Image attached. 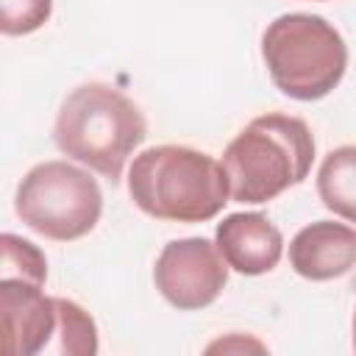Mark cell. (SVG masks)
<instances>
[{
    "label": "cell",
    "instance_id": "1",
    "mask_svg": "<svg viewBox=\"0 0 356 356\" xmlns=\"http://www.w3.org/2000/svg\"><path fill=\"white\" fill-rule=\"evenodd\" d=\"M128 195L139 211L164 222H206L231 200L222 161L186 145H156L134 156Z\"/></svg>",
    "mask_w": 356,
    "mask_h": 356
},
{
    "label": "cell",
    "instance_id": "2",
    "mask_svg": "<svg viewBox=\"0 0 356 356\" xmlns=\"http://www.w3.org/2000/svg\"><path fill=\"white\" fill-rule=\"evenodd\" d=\"M145 136L147 122L142 108L125 92L100 81L72 89L53 125L56 147L111 184L122 178L131 153L145 142Z\"/></svg>",
    "mask_w": 356,
    "mask_h": 356
},
{
    "label": "cell",
    "instance_id": "3",
    "mask_svg": "<svg viewBox=\"0 0 356 356\" xmlns=\"http://www.w3.org/2000/svg\"><path fill=\"white\" fill-rule=\"evenodd\" d=\"M314 161V136L300 117L261 114L250 120L225 147L222 170L231 200L267 203L298 186Z\"/></svg>",
    "mask_w": 356,
    "mask_h": 356
},
{
    "label": "cell",
    "instance_id": "4",
    "mask_svg": "<svg viewBox=\"0 0 356 356\" xmlns=\"http://www.w3.org/2000/svg\"><path fill=\"white\" fill-rule=\"evenodd\" d=\"M261 58L275 89L312 103L331 95L348 70L342 33L320 14H281L261 33Z\"/></svg>",
    "mask_w": 356,
    "mask_h": 356
},
{
    "label": "cell",
    "instance_id": "5",
    "mask_svg": "<svg viewBox=\"0 0 356 356\" xmlns=\"http://www.w3.org/2000/svg\"><path fill=\"white\" fill-rule=\"evenodd\" d=\"M17 217L44 239L72 242L86 236L103 214L97 181L61 159L33 164L14 195Z\"/></svg>",
    "mask_w": 356,
    "mask_h": 356
},
{
    "label": "cell",
    "instance_id": "6",
    "mask_svg": "<svg viewBox=\"0 0 356 356\" xmlns=\"http://www.w3.org/2000/svg\"><path fill=\"white\" fill-rule=\"evenodd\" d=\"M228 270L231 267L214 242L203 236H186L161 248L153 264V284L170 306L195 312L211 306L222 295Z\"/></svg>",
    "mask_w": 356,
    "mask_h": 356
},
{
    "label": "cell",
    "instance_id": "7",
    "mask_svg": "<svg viewBox=\"0 0 356 356\" xmlns=\"http://www.w3.org/2000/svg\"><path fill=\"white\" fill-rule=\"evenodd\" d=\"M0 320L3 353L33 356L56 337V298L44 295L42 284L22 278H0Z\"/></svg>",
    "mask_w": 356,
    "mask_h": 356
},
{
    "label": "cell",
    "instance_id": "8",
    "mask_svg": "<svg viewBox=\"0 0 356 356\" xmlns=\"http://www.w3.org/2000/svg\"><path fill=\"white\" fill-rule=\"evenodd\" d=\"M214 245L239 275L273 273L284 256L281 231L259 211H236L222 217L214 231Z\"/></svg>",
    "mask_w": 356,
    "mask_h": 356
},
{
    "label": "cell",
    "instance_id": "9",
    "mask_svg": "<svg viewBox=\"0 0 356 356\" xmlns=\"http://www.w3.org/2000/svg\"><path fill=\"white\" fill-rule=\"evenodd\" d=\"M289 267L306 281H331L356 267V228L334 220L303 225L289 242Z\"/></svg>",
    "mask_w": 356,
    "mask_h": 356
},
{
    "label": "cell",
    "instance_id": "10",
    "mask_svg": "<svg viewBox=\"0 0 356 356\" xmlns=\"http://www.w3.org/2000/svg\"><path fill=\"white\" fill-rule=\"evenodd\" d=\"M317 195L328 211L356 222V145H339L325 153L317 170Z\"/></svg>",
    "mask_w": 356,
    "mask_h": 356
},
{
    "label": "cell",
    "instance_id": "11",
    "mask_svg": "<svg viewBox=\"0 0 356 356\" xmlns=\"http://www.w3.org/2000/svg\"><path fill=\"white\" fill-rule=\"evenodd\" d=\"M56 350L64 356H95L100 342L92 314L70 298H56Z\"/></svg>",
    "mask_w": 356,
    "mask_h": 356
},
{
    "label": "cell",
    "instance_id": "12",
    "mask_svg": "<svg viewBox=\"0 0 356 356\" xmlns=\"http://www.w3.org/2000/svg\"><path fill=\"white\" fill-rule=\"evenodd\" d=\"M0 250H3L0 278H22V281H33V284L44 286V281H47V259L33 242L6 231L0 236Z\"/></svg>",
    "mask_w": 356,
    "mask_h": 356
},
{
    "label": "cell",
    "instance_id": "13",
    "mask_svg": "<svg viewBox=\"0 0 356 356\" xmlns=\"http://www.w3.org/2000/svg\"><path fill=\"white\" fill-rule=\"evenodd\" d=\"M53 14V0H0V31L6 36H28Z\"/></svg>",
    "mask_w": 356,
    "mask_h": 356
},
{
    "label": "cell",
    "instance_id": "14",
    "mask_svg": "<svg viewBox=\"0 0 356 356\" xmlns=\"http://www.w3.org/2000/svg\"><path fill=\"white\" fill-rule=\"evenodd\" d=\"M250 350L264 353L267 345L253 337H245V334H228V337H220L211 345H206V353H250Z\"/></svg>",
    "mask_w": 356,
    "mask_h": 356
},
{
    "label": "cell",
    "instance_id": "15",
    "mask_svg": "<svg viewBox=\"0 0 356 356\" xmlns=\"http://www.w3.org/2000/svg\"><path fill=\"white\" fill-rule=\"evenodd\" d=\"M350 331H353V350H356V312H353V325H350Z\"/></svg>",
    "mask_w": 356,
    "mask_h": 356
}]
</instances>
